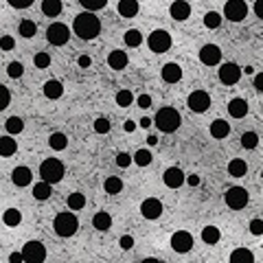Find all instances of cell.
Segmentation results:
<instances>
[{
    "mask_svg": "<svg viewBox=\"0 0 263 263\" xmlns=\"http://www.w3.org/2000/svg\"><path fill=\"white\" fill-rule=\"evenodd\" d=\"M72 31H75V35H79L82 40L90 42L94 38H99V33H101V20L94 16L92 11L77 13L75 20H72Z\"/></svg>",
    "mask_w": 263,
    "mask_h": 263,
    "instance_id": "obj_1",
    "label": "cell"
},
{
    "mask_svg": "<svg viewBox=\"0 0 263 263\" xmlns=\"http://www.w3.org/2000/svg\"><path fill=\"white\" fill-rule=\"evenodd\" d=\"M153 125H156L160 132H165V134H171V132H175L180 127V123H182V116H180V112L175 108H160L158 112H156V116H153Z\"/></svg>",
    "mask_w": 263,
    "mask_h": 263,
    "instance_id": "obj_2",
    "label": "cell"
},
{
    "mask_svg": "<svg viewBox=\"0 0 263 263\" xmlns=\"http://www.w3.org/2000/svg\"><path fill=\"white\" fill-rule=\"evenodd\" d=\"M64 163L60 158H46L44 163L40 165V175L44 182H48V185H57V182L64 180Z\"/></svg>",
    "mask_w": 263,
    "mask_h": 263,
    "instance_id": "obj_3",
    "label": "cell"
},
{
    "mask_svg": "<svg viewBox=\"0 0 263 263\" xmlns=\"http://www.w3.org/2000/svg\"><path fill=\"white\" fill-rule=\"evenodd\" d=\"M53 228L60 237H72L79 228V222H77L75 213H60L53 219Z\"/></svg>",
    "mask_w": 263,
    "mask_h": 263,
    "instance_id": "obj_4",
    "label": "cell"
},
{
    "mask_svg": "<svg viewBox=\"0 0 263 263\" xmlns=\"http://www.w3.org/2000/svg\"><path fill=\"white\" fill-rule=\"evenodd\" d=\"M147 46L151 53H167L171 48V35L165 29H156V31L149 33L147 38Z\"/></svg>",
    "mask_w": 263,
    "mask_h": 263,
    "instance_id": "obj_5",
    "label": "cell"
},
{
    "mask_svg": "<svg viewBox=\"0 0 263 263\" xmlns=\"http://www.w3.org/2000/svg\"><path fill=\"white\" fill-rule=\"evenodd\" d=\"M224 202L226 206L232 208V211H241L248 206V191L244 187H230L228 191L224 193Z\"/></svg>",
    "mask_w": 263,
    "mask_h": 263,
    "instance_id": "obj_6",
    "label": "cell"
},
{
    "mask_svg": "<svg viewBox=\"0 0 263 263\" xmlns=\"http://www.w3.org/2000/svg\"><path fill=\"white\" fill-rule=\"evenodd\" d=\"M46 40L48 44H53V46H64V44H68L70 40V29L64 24V22H53L48 29H46Z\"/></svg>",
    "mask_w": 263,
    "mask_h": 263,
    "instance_id": "obj_7",
    "label": "cell"
},
{
    "mask_svg": "<svg viewBox=\"0 0 263 263\" xmlns=\"http://www.w3.org/2000/svg\"><path fill=\"white\" fill-rule=\"evenodd\" d=\"M187 106H189V110H191V112L204 114V112H206V110L211 108V94L204 92V90H195V92L189 94Z\"/></svg>",
    "mask_w": 263,
    "mask_h": 263,
    "instance_id": "obj_8",
    "label": "cell"
},
{
    "mask_svg": "<svg viewBox=\"0 0 263 263\" xmlns=\"http://www.w3.org/2000/svg\"><path fill=\"white\" fill-rule=\"evenodd\" d=\"M22 257L24 261H33V263H40L46 259V248H44L42 241H27L24 246H22Z\"/></svg>",
    "mask_w": 263,
    "mask_h": 263,
    "instance_id": "obj_9",
    "label": "cell"
},
{
    "mask_svg": "<svg viewBox=\"0 0 263 263\" xmlns=\"http://www.w3.org/2000/svg\"><path fill=\"white\" fill-rule=\"evenodd\" d=\"M224 16L230 22H244L248 16V5L244 0H228L224 7Z\"/></svg>",
    "mask_w": 263,
    "mask_h": 263,
    "instance_id": "obj_10",
    "label": "cell"
},
{
    "mask_svg": "<svg viewBox=\"0 0 263 263\" xmlns=\"http://www.w3.org/2000/svg\"><path fill=\"white\" fill-rule=\"evenodd\" d=\"M241 79V68L237 64L232 62H226L219 66V82L226 84V86H235L237 82Z\"/></svg>",
    "mask_w": 263,
    "mask_h": 263,
    "instance_id": "obj_11",
    "label": "cell"
},
{
    "mask_svg": "<svg viewBox=\"0 0 263 263\" xmlns=\"http://www.w3.org/2000/svg\"><path fill=\"white\" fill-rule=\"evenodd\" d=\"M171 248L178 254H185L189 252L193 248V235L191 232H187V230H178V232H173L171 235Z\"/></svg>",
    "mask_w": 263,
    "mask_h": 263,
    "instance_id": "obj_12",
    "label": "cell"
},
{
    "mask_svg": "<svg viewBox=\"0 0 263 263\" xmlns=\"http://www.w3.org/2000/svg\"><path fill=\"white\" fill-rule=\"evenodd\" d=\"M200 62L204 66H217L222 62V48L215 46V44H204L200 48Z\"/></svg>",
    "mask_w": 263,
    "mask_h": 263,
    "instance_id": "obj_13",
    "label": "cell"
},
{
    "mask_svg": "<svg viewBox=\"0 0 263 263\" xmlns=\"http://www.w3.org/2000/svg\"><path fill=\"white\" fill-rule=\"evenodd\" d=\"M141 215L145 219H158L160 215H163V202H160L158 197H147V200H143Z\"/></svg>",
    "mask_w": 263,
    "mask_h": 263,
    "instance_id": "obj_14",
    "label": "cell"
},
{
    "mask_svg": "<svg viewBox=\"0 0 263 263\" xmlns=\"http://www.w3.org/2000/svg\"><path fill=\"white\" fill-rule=\"evenodd\" d=\"M185 178H187L185 171L178 169V167H169V169H165V173H163V180L169 189H180L185 185Z\"/></svg>",
    "mask_w": 263,
    "mask_h": 263,
    "instance_id": "obj_15",
    "label": "cell"
},
{
    "mask_svg": "<svg viewBox=\"0 0 263 263\" xmlns=\"http://www.w3.org/2000/svg\"><path fill=\"white\" fill-rule=\"evenodd\" d=\"M171 18L178 20V22H185L189 20V16H191V5H189V0H175V3L171 5Z\"/></svg>",
    "mask_w": 263,
    "mask_h": 263,
    "instance_id": "obj_16",
    "label": "cell"
},
{
    "mask_svg": "<svg viewBox=\"0 0 263 263\" xmlns=\"http://www.w3.org/2000/svg\"><path fill=\"white\" fill-rule=\"evenodd\" d=\"M11 180H13V185L16 187H29L31 185V180H33V173L29 167H16V169L11 171Z\"/></svg>",
    "mask_w": 263,
    "mask_h": 263,
    "instance_id": "obj_17",
    "label": "cell"
},
{
    "mask_svg": "<svg viewBox=\"0 0 263 263\" xmlns=\"http://www.w3.org/2000/svg\"><path fill=\"white\" fill-rule=\"evenodd\" d=\"M108 66L110 68H114V70H123L127 66V53L125 50H121V48H114L112 53L108 55Z\"/></svg>",
    "mask_w": 263,
    "mask_h": 263,
    "instance_id": "obj_18",
    "label": "cell"
},
{
    "mask_svg": "<svg viewBox=\"0 0 263 263\" xmlns=\"http://www.w3.org/2000/svg\"><path fill=\"white\" fill-rule=\"evenodd\" d=\"M163 79L167 84H178L182 79V68L175 62H169L163 66Z\"/></svg>",
    "mask_w": 263,
    "mask_h": 263,
    "instance_id": "obj_19",
    "label": "cell"
},
{
    "mask_svg": "<svg viewBox=\"0 0 263 263\" xmlns=\"http://www.w3.org/2000/svg\"><path fill=\"white\" fill-rule=\"evenodd\" d=\"M228 114L232 116V119H244V116L248 114V101L246 99H230L228 101Z\"/></svg>",
    "mask_w": 263,
    "mask_h": 263,
    "instance_id": "obj_20",
    "label": "cell"
},
{
    "mask_svg": "<svg viewBox=\"0 0 263 263\" xmlns=\"http://www.w3.org/2000/svg\"><path fill=\"white\" fill-rule=\"evenodd\" d=\"M42 90H44V97L55 101V99H60L64 94V86H62V82H57V79H48V82L44 84Z\"/></svg>",
    "mask_w": 263,
    "mask_h": 263,
    "instance_id": "obj_21",
    "label": "cell"
},
{
    "mask_svg": "<svg viewBox=\"0 0 263 263\" xmlns=\"http://www.w3.org/2000/svg\"><path fill=\"white\" fill-rule=\"evenodd\" d=\"M92 226L97 228L99 232H106L112 228V215L106 213V211H97V215L92 217Z\"/></svg>",
    "mask_w": 263,
    "mask_h": 263,
    "instance_id": "obj_22",
    "label": "cell"
},
{
    "mask_svg": "<svg viewBox=\"0 0 263 263\" xmlns=\"http://www.w3.org/2000/svg\"><path fill=\"white\" fill-rule=\"evenodd\" d=\"M208 132H211V136H213V138L222 141V138H226V136L230 134V125L224 119H215L213 123H211V129Z\"/></svg>",
    "mask_w": 263,
    "mask_h": 263,
    "instance_id": "obj_23",
    "label": "cell"
},
{
    "mask_svg": "<svg viewBox=\"0 0 263 263\" xmlns=\"http://www.w3.org/2000/svg\"><path fill=\"white\" fill-rule=\"evenodd\" d=\"M16 151H18V143H16V138H13L11 134L0 136V156L9 158V156H13Z\"/></svg>",
    "mask_w": 263,
    "mask_h": 263,
    "instance_id": "obj_24",
    "label": "cell"
},
{
    "mask_svg": "<svg viewBox=\"0 0 263 263\" xmlns=\"http://www.w3.org/2000/svg\"><path fill=\"white\" fill-rule=\"evenodd\" d=\"M119 13L123 18H134L138 9H141V5H138V0H119Z\"/></svg>",
    "mask_w": 263,
    "mask_h": 263,
    "instance_id": "obj_25",
    "label": "cell"
},
{
    "mask_svg": "<svg viewBox=\"0 0 263 263\" xmlns=\"http://www.w3.org/2000/svg\"><path fill=\"white\" fill-rule=\"evenodd\" d=\"M62 9H64L62 0H42V13H44V16L57 18L62 13Z\"/></svg>",
    "mask_w": 263,
    "mask_h": 263,
    "instance_id": "obj_26",
    "label": "cell"
},
{
    "mask_svg": "<svg viewBox=\"0 0 263 263\" xmlns=\"http://www.w3.org/2000/svg\"><path fill=\"white\" fill-rule=\"evenodd\" d=\"M50 195H53V185H48V182L42 180V182H38V185L33 187V197L38 202H46Z\"/></svg>",
    "mask_w": 263,
    "mask_h": 263,
    "instance_id": "obj_27",
    "label": "cell"
},
{
    "mask_svg": "<svg viewBox=\"0 0 263 263\" xmlns=\"http://www.w3.org/2000/svg\"><path fill=\"white\" fill-rule=\"evenodd\" d=\"M48 145H50V149L62 151V149L68 147V136L62 134V132H53V134L48 136Z\"/></svg>",
    "mask_w": 263,
    "mask_h": 263,
    "instance_id": "obj_28",
    "label": "cell"
},
{
    "mask_svg": "<svg viewBox=\"0 0 263 263\" xmlns=\"http://www.w3.org/2000/svg\"><path fill=\"white\" fill-rule=\"evenodd\" d=\"M246 171H248L246 160H241V158H232L230 163H228V173L232 175V178H244Z\"/></svg>",
    "mask_w": 263,
    "mask_h": 263,
    "instance_id": "obj_29",
    "label": "cell"
},
{
    "mask_svg": "<svg viewBox=\"0 0 263 263\" xmlns=\"http://www.w3.org/2000/svg\"><path fill=\"white\" fill-rule=\"evenodd\" d=\"M222 239V232H219L217 226H206V228H202V241L208 246L217 244V241Z\"/></svg>",
    "mask_w": 263,
    "mask_h": 263,
    "instance_id": "obj_30",
    "label": "cell"
},
{
    "mask_svg": "<svg viewBox=\"0 0 263 263\" xmlns=\"http://www.w3.org/2000/svg\"><path fill=\"white\" fill-rule=\"evenodd\" d=\"M230 261L232 263H252L254 261V254L248 250V248H237V250L230 252Z\"/></svg>",
    "mask_w": 263,
    "mask_h": 263,
    "instance_id": "obj_31",
    "label": "cell"
},
{
    "mask_svg": "<svg viewBox=\"0 0 263 263\" xmlns=\"http://www.w3.org/2000/svg\"><path fill=\"white\" fill-rule=\"evenodd\" d=\"M5 129H7V134L16 136V134H22V129H24V123H22L20 116H9V119L5 121Z\"/></svg>",
    "mask_w": 263,
    "mask_h": 263,
    "instance_id": "obj_32",
    "label": "cell"
},
{
    "mask_svg": "<svg viewBox=\"0 0 263 263\" xmlns=\"http://www.w3.org/2000/svg\"><path fill=\"white\" fill-rule=\"evenodd\" d=\"M18 33H20L24 40H31L33 35L38 33V27H35L33 20H22L20 24H18Z\"/></svg>",
    "mask_w": 263,
    "mask_h": 263,
    "instance_id": "obj_33",
    "label": "cell"
},
{
    "mask_svg": "<svg viewBox=\"0 0 263 263\" xmlns=\"http://www.w3.org/2000/svg\"><path fill=\"white\" fill-rule=\"evenodd\" d=\"M103 189H106V193H108V195L121 193V191H123V180H121V178H116V175H110V178L103 182Z\"/></svg>",
    "mask_w": 263,
    "mask_h": 263,
    "instance_id": "obj_34",
    "label": "cell"
},
{
    "mask_svg": "<svg viewBox=\"0 0 263 263\" xmlns=\"http://www.w3.org/2000/svg\"><path fill=\"white\" fill-rule=\"evenodd\" d=\"M241 147L244 149H257L259 147V134L257 132H246V134H241Z\"/></svg>",
    "mask_w": 263,
    "mask_h": 263,
    "instance_id": "obj_35",
    "label": "cell"
},
{
    "mask_svg": "<svg viewBox=\"0 0 263 263\" xmlns=\"http://www.w3.org/2000/svg\"><path fill=\"white\" fill-rule=\"evenodd\" d=\"M66 204H68V208L70 211H82L86 206V195L84 193H70L68 195V200H66Z\"/></svg>",
    "mask_w": 263,
    "mask_h": 263,
    "instance_id": "obj_36",
    "label": "cell"
},
{
    "mask_svg": "<svg viewBox=\"0 0 263 263\" xmlns=\"http://www.w3.org/2000/svg\"><path fill=\"white\" fill-rule=\"evenodd\" d=\"M151 160H153V156L149 149H138L134 156H132V163H136L138 167H149Z\"/></svg>",
    "mask_w": 263,
    "mask_h": 263,
    "instance_id": "obj_37",
    "label": "cell"
},
{
    "mask_svg": "<svg viewBox=\"0 0 263 263\" xmlns=\"http://www.w3.org/2000/svg\"><path fill=\"white\" fill-rule=\"evenodd\" d=\"M3 222L9 226V228H13V226H18L22 222V215H20V211L18 208H7L5 211V215H3Z\"/></svg>",
    "mask_w": 263,
    "mask_h": 263,
    "instance_id": "obj_38",
    "label": "cell"
},
{
    "mask_svg": "<svg viewBox=\"0 0 263 263\" xmlns=\"http://www.w3.org/2000/svg\"><path fill=\"white\" fill-rule=\"evenodd\" d=\"M116 106H119V108H129L132 103H134V94H132V90H119V92H116Z\"/></svg>",
    "mask_w": 263,
    "mask_h": 263,
    "instance_id": "obj_39",
    "label": "cell"
},
{
    "mask_svg": "<svg viewBox=\"0 0 263 263\" xmlns=\"http://www.w3.org/2000/svg\"><path fill=\"white\" fill-rule=\"evenodd\" d=\"M125 44L127 46H141L143 44V35L138 29H129V31H125Z\"/></svg>",
    "mask_w": 263,
    "mask_h": 263,
    "instance_id": "obj_40",
    "label": "cell"
},
{
    "mask_svg": "<svg viewBox=\"0 0 263 263\" xmlns=\"http://www.w3.org/2000/svg\"><path fill=\"white\" fill-rule=\"evenodd\" d=\"M79 5H82L86 11H92L94 13V11L103 9V7L108 5V0H79Z\"/></svg>",
    "mask_w": 263,
    "mask_h": 263,
    "instance_id": "obj_41",
    "label": "cell"
},
{
    "mask_svg": "<svg viewBox=\"0 0 263 263\" xmlns=\"http://www.w3.org/2000/svg\"><path fill=\"white\" fill-rule=\"evenodd\" d=\"M219 24H222V16L217 11H208L204 16V27L206 29H219Z\"/></svg>",
    "mask_w": 263,
    "mask_h": 263,
    "instance_id": "obj_42",
    "label": "cell"
},
{
    "mask_svg": "<svg viewBox=\"0 0 263 263\" xmlns=\"http://www.w3.org/2000/svg\"><path fill=\"white\" fill-rule=\"evenodd\" d=\"M22 72H24V66H22L20 62H11L9 66H7V75L13 77V79H20Z\"/></svg>",
    "mask_w": 263,
    "mask_h": 263,
    "instance_id": "obj_43",
    "label": "cell"
},
{
    "mask_svg": "<svg viewBox=\"0 0 263 263\" xmlns=\"http://www.w3.org/2000/svg\"><path fill=\"white\" fill-rule=\"evenodd\" d=\"M33 64L38 66V68H48L50 66V55L48 53H35V57H33Z\"/></svg>",
    "mask_w": 263,
    "mask_h": 263,
    "instance_id": "obj_44",
    "label": "cell"
},
{
    "mask_svg": "<svg viewBox=\"0 0 263 263\" xmlns=\"http://www.w3.org/2000/svg\"><path fill=\"white\" fill-rule=\"evenodd\" d=\"M9 103H11V92H9V88L0 84V112H3V110L9 106Z\"/></svg>",
    "mask_w": 263,
    "mask_h": 263,
    "instance_id": "obj_45",
    "label": "cell"
},
{
    "mask_svg": "<svg viewBox=\"0 0 263 263\" xmlns=\"http://www.w3.org/2000/svg\"><path fill=\"white\" fill-rule=\"evenodd\" d=\"M94 132H97V134H108L110 132V121L103 119V116H99V119L94 121Z\"/></svg>",
    "mask_w": 263,
    "mask_h": 263,
    "instance_id": "obj_46",
    "label": "cell"
},
{
    "mask_svg": "<svg viewBox=\"0 0 263 263\" xmlns=\"http://www.w3.org/2000/svg\"><path fill=\"white\" fill-rule=\"evenodd\" d=\"M116 165H119L121 169H127V167L132 165V156H129V153H125V151H121L119 156H116Z\"/></svg>",
    "mask_w": 263,
    "mask_h": 263,
    "instance_id": "obj_47",
    "label": "cell"
},
{
    "mask_svg": "<svg viewBox=\"0 0 263 263\" xmlns=\"http://www.w3.org/2000/svg\"><path fill=\"white\" fill-rule=\"evenodd\" d=\"M7 3H9L13 9H29V7H31L35 0H7Z\"/></svg>",
    "mask_w": 263,
    "mask_h": 263,
    "instance_id": "obj_48",
    "label": "cell"
},
{
    "mask_svg": "<svg viewBox=\"0 0 263 263\" xmlns=\"http://www.w3.org/2000/svg\"><path fill=\"white\" fill-rule=\"evenodd\" d=\"M13 46H16V40H13L11 35H3V38H0V48L3 50H11Z\"/></svg>",
    "mask_w": 263,
    "mask_h": 263,
    "instance_id": "obj_49",
    "label": "cell"
},
{
    "mask_svg": "<svg viewBox=\"0 0 263 263\" xmlns=\"http://www.w3.org/2000/svg\"><path fill=\"white\" fill-rule=\"evenodd\" d=\"M250 232H252V235H257V237H261V235H263V222H261L259 217H257V219H252V222H250Z\"/></svg>",
    "mask_w": 263,
    "mask_h": 263,
    "instance_id": "obj_50",
    "label": "cell"
},
{
    "mask_svg": "<svg viewBox=\"0 0 263 263\" xmlns=\"http://www.w3.org/2000/svg\"><path fill=\"white\" fill-rule=\"evenodd\" d=\"M134 101H136V106H138V108H143V110L151 108V97H149V94H141V97H136Z\"/></svg>",
    "mask_w": 263,
    "mask_h": 263,
    "instance_id": "obj_51",
    "label": "cell"
},
{
    "mask_svg": "<svg viewBox=\"0 0 263 263\" xmlns=\"http://www.w3.org/2000/svg\"><path fill=\"white\" fill-rule=\"evenodd\" d=\"M119 246L123 248V250H132V248H134V237H132V235H123L119 239Z\"/></svg>",
    "mask_w": 263,
    "mask_h": 263,
    "instance_id": "obj_52",
    "label": "cell"
},
{
    "mask_svg": "<svg viewBox=\"0 0 263 263\" xmlns=\"http://www.w3.org/2000/svg\"><path fill=\"white\" fill-rule=\"evenodd\" d=\"M185 182H187L189 187H200V175L191 173V175H187V178H185Z\"/></svg>",
    "mask_w": 263,
    "mask_h": 263,
    "instance_id": "obj_53",
    "label": "cell"
},
{
    "mask_svg": "<svg viewBox=\"0 0 263 263\" xmlns=\"http://www.w3.org/2000/svg\"><path fill=\"white\" fill-rule=\"evenodd\" d=\"M261 86H263V75H261V72H257V75H254V88H257V90L261 92V90H263Z\"/></svg>",
    "mask_w": 263,
    "mask_h": 263,
    "instance_id": "obj_54",
    "label": "cell"
},
{
    "mask_svg": "<svg viewBox=\"0 0 263 263\" xmlns=\"http://www.w3.org/2000/svg\"><path fill=\"white\" fill-rule=\"evenodd\" d=\"M9 261L11 263H20V261H24V257H22V252H11L9 254Z\"/></svg>",
    "mask_w": 263,
    "mask_h": 263,
    "instance_id": "obj_55",
    "label": "cell"
},
{
    "mask_svg": "<svg viewBox=\"0 0 263 263\" xmlns=\"http://www.w3.org/2000/svg\"><path fill=\"white\" fill-rule=\"evenodd\" d=\"M90 64H92V60H90L88 55H82V57H79V66H82V68H88Z\"/></svg>",
    "mask_w": 263,
    "mask_h": 263,
    "instance_id": "obj_56",
    "label": "cell"
},
{
    "mask_svg": "<svg viewBox=\"0 0 263 263\" xmlns=\"http://www.w3.org/2000/svg\"><path fill=\"white\" fill-rule=\"evenodd\" d=\"M138 125H141V127H145V129H149V125H151V119H149V116H143Z\"/></svg>",
    "mask_w": 263,
    "mask_h": 263,
    "instance_id": "obj_57",
    "label": "cell"
},
{
    "mask_svg": "<svg viewBox=\"0 0 263 263\" xmlns=\"http://www.w3.org/2000/svg\"><path fill=\"white\" fill-rule=\"evenodd\" d=\"M123 129H125V132H134V129H136V123H134V121H125Z\"/></svg>",
    "mask_w": 263,
    "mask_h": 263,
    "instance_id": "obj_58",
    "label": "cell"
},
{
    "mask_svg": "<svg viewBox=\"0 0 263 263\" xmlns=\"http://www.w3.org/2000/svg\"><path fill=\"white\" fill-rule=\"evenodd\" d=\"M261 5H263V0H257V3H254V16L257 18H261Z\"/></svg>",
    "mask_w": 263,
    "mask_h": 263,
    "instance_id": "obj_59",
    "label": "cell"
},
{
    "mask_svg": "<svg viewBox=\"0 0 263 263\" xmlns=\"http://www.w3.org/2000/svg\"><path fill=\"white\" fill-rule=\"evenodd\" d=\"M147 143H149V145H151V147H153V145H156V143H158V136H153V134H149V136H147Z\"/></svg>",
    "mask_w": 263,
    "mask_h": 263,
    "instance_id": "obj_60",
    "label": "cell"
},
{
    "mask_svg": "<svg viewBox=\"0 0 263 263\" xmlns=\"http://www.w3.org/2000/svg\"><path fill=\"white\" fill-rule=\"evenodd\" d=\"M241 72H248V75H254V68H252V66H246V68L241 70Z\"/></svg>",
    "mask_w": 263,
    "mask_h": 263,
    "instance_id": "obj_61",
    "label": "cell"
}]
</instances>
